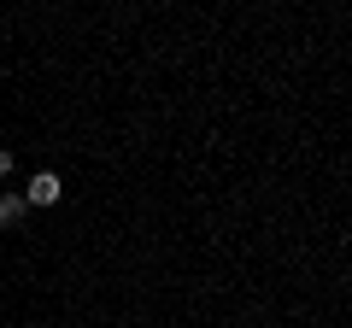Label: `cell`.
<instances>
[{
  "instance_id": "cell-2",
  "label": "cell",
  "mask_w": 352,
  "mask_h": 328,
  "mask_svg": "<svg viewBox=\"0 0 352 328\" xmlns=\"http://www.w3.org/2000/svg\"><path fill=\"white\" fill-rule=\"evenodd\" d=\"M24 223V194H6L0 200V229H18Z\"/></svg>"
},
{
  "instance_id": "cell-1",
  "label": "cell",
  "mask_w": 352,
  "mask_h": 328,
  "mask_svg": "<svg viewBox=\"0 0 352 328\" xmlns=\"http://www.w3.org/2000/svg\"><path fill=\"white\" fill-rule=\"evenodd\" d=\"M59 194H65V182L53 170H36V182L24 188V205H59Z\"/></svg>"
},
{
  "instance_id": "cell-3",
  "label": "cell",
  "mask_w": 352,
  "mask_h": 328,
  "mask_svg": "<svg viewBox=\"0 0 352 328\" xmlns=\"http://www.w3.org/2000/svg\"><path fill=\"white\" fill-rule=\"evenodd\" d=\"M6 170H12V152H6V147H0V176H6Z\"/></svg>"
}]
</instances>
